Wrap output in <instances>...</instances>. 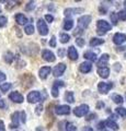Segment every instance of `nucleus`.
Masks as SVG:
<instances>
[{
  "mask_svg": "<svg viewBox=\"0 0 126 131\" xmlns=\"http://www.w3.org/2000/svg\"><path fill=\"white\" fill-rule=\"evenodd\" d=\"M90 22H91V16L90 15H82L78 20V27L77 28H78L79 31L83 32L84 28H87L88 25L90 24Z\"/></svg>",
  "mask_w": 126,
  "mask_h": 131,
  "instance_id": "f257e3e1",
  "label": "nucleus"
},
{
  "mask_svg": "<svg viewBox=\"0 0 126 131\" xmlns=\"http://www.w3.org/2000/svg\"><path fill=\"white\" fill-rule=\"evenodd\" d=\"M88 113H89V106L87 104H82L74 109V114L77 117H83L84 115H87Z\"/></svg>",
  "mask_w": 126,
  "mask_h": 131,
  "instance_id": "f03ea898",
  "label": "nucleus"
},
{
  "mask_svg": "<svg viewBox=\"0 0 126 131\" xmlns=\"http://www.w3.org/2000/svg\"><path fill=\"white\" fill-rule=\"evenodd\" d=\"M37 30L40 32V34L42 36H45L48 34V27H47V24L44 20L40 19L37 21Z\"/></svg>",
  "mask_w": 126,
  "mask_h": 131,
  "instance_id": "7ed1b4c3",
  "label": "nucleus"
},
{
  "mask_svg": "<svg viewBox=\"0 0 126 131\" xmlns=\"http://www.w3.org/2000/svg\"><path fill=\"white\" fill-rule=\"evenodd\" d=\"M112 88H113V84L111 82H109V83H106V82H100L98 84V90H99V92L101 94H106Z\"/></svg>",
  "mask_w": 126,
  "mask_h": 131,
  "instance_id": "20e7f679",
  "label": "nucleus"
},
{
  "mask_svg": "<svg viewBox=\"0 0 126 131\" xmlns=\"http://www.w3.org/2000/svg\"><path fill=\"white\" fill-rule=\"evenodd\" d=\"M41 100H42V96H41V93L37 91H32L29 93V95H27V101L32 104L37 103Z\"/></svg>",
  "mask_w": 126,
  "mask_h": 131,
  "instance_id": "39448f33",
  "label": "nucleus"
},
{
  "mask_svg": "<svg viewBox=\"0 0 126 131\" xmlns=\"http://www.w3.org/2000/svg\"><path fill=\"white\" fill-rule=\"evenodd\" d=\"M96 27H98V31H101L103 33H106L108 31L111 30V25L104 20H99L96 22Z\"/></svg>",
  "mask_w": 126,
  "mask_h": 131,
  "instance_id": "423d86ee",
  "label": "nucleus"
},
{
  "mask_svg": "<svg viewBox=\"0 0 126 131\" xmlns=\"http://www.w3.org/2000/svg\"><path fill=\"white\" fill-rule=\"evenodd\" d=\"M42 57H43L44 60L47 61V62H54L55 59H56L54 52H52L51 50H47V49H44L42 51Z\"/></svg>",
  "mask_w": 126,
  "mask_h": 131,
  "instance_id": "0eeeda50",
  "label": "nucleus"
},
{
  "mask_svg": "<svg viewBox=\"0 0 126 131\" xmlns=\"http://www.w3.org/2000/svg\"><path fill=\"white\" fill-rule=\"evenodd\" d=\"M64 86V82L63 81H55L53 84V89H52V95L54 97H57L59 95V88Z\"/></svg>",
  "mask_w": 126,
  "mask_h": 131,
  "instance_id": "6e6552de",
  "label": "nucleus"
},
{
  "mask_svg": "<svg viewBox=\"0 0 126 131\" xmlns=\"http://www.w3.org/2000/svg\"><path fill=\"white\" fill-rule=\"evenodd\" d=\"M55 113L56 115H68L70 113V107L67 105H59L55 107Z\"/></svg>",
  "mask_w": 126,
  "mask_h": 131,
  "instance_id": "1a4fd4ad",
  "label": "nucleus"
},
{
  "mask_svg": "<svg viewBox=\"0 0 126 131\" xmlns=\"http://www.w3.org/2000/svg\"><path fill=\"white\" fill-rule=\"evenodd\" d=\"M9 98L12 101V102H14V103H22V102L24 101V97L22 94H20L19 92H12L10 93V95H9Z\"/></svg>",
  "mask_w": 126,
  "mask_h": 131,
  "instance_id": "9d476101",
  "label": "nucleus"
},
{
  "mask_svg": "<svg viewBox=\"0 0 126 131\" xmlns=\"http://www.w3.org/2000/svg\"><path fill=\"white\" fill-rule=\"evenodd\" d=\"M65 70H66V66L64 63H58L56 67L54 68V70H53V73H54L55 77H62L64 74Z\"/></svg>",
  "mask_w": 126,
  "mask_h": 131,
  "instance_id": "9b49d317",
  "label": "nucleus"
},
{
  "mask_svg": "<svg viewBox=\"0 0 126 131\" xmlns=\"http://www.w3.org/2000/svg\"><path fill=\"white\" fill-rule=\"evenodd\" d=\"M125 40H126V35L123 34V33H116V34L113 36V42H114L116 45L123 44Z\"/></svg>",
  "mask_w": 126,
  "mask_h": 131,
  "instance_id": "f8f14e48",
  "label": "nucleus"
},
{
  "mask_svg": "<svg viewBox=\"0 0 126 131\" xmlns=\"http://www.w3.org/2000/svg\"><path fill=\"white\" fill-rule=\"evenodd\" d=\"M51 71H52L51 67H42L40 69V71H38V75H40V78L42 80H45L46 78L48 77V74L51 73Z\"/></svg>",
  "mask_w": 126,
  "mask_h": 131,
  "instance_id": "ddd939ff",
  "label": "nucleus"
},
{
  "mask_svg": "<svg viewBox=\"0 0 126 131\" xmlns=\"http://www.w3.org/2000/svg\"><path fill=\"white\" fill-rule=\"evenodd\" d=\"M91 69H92V64H91V62H89V61H84V62H82L79 66V70L82 73L90 72Z\"/></svg>",
  "mask_w": 126,
  "mask_h": 131,
  "instance_id": "4468645a",
  "label": "nucleus"
},
{
  "mask_svg": "<svg viewBox=\"0 0 126 131\" xmlns=\"http://www.w3.org/2000/svg\"><path fill=\"white\" fill-rule=\"evenodd\" d=\"M98 74H99L101 78H103V79H106L110 74V69L108 67H99L98 68Z\"/></svg>",
  "mask_w": 126,
  "mask_h": 131,
  "instance_id": "2eb2a0df",
  "label": "nucleus"
},
{
  "mask_svg": "<svg viewBox=\"0 0 126 131\" xmlns=\"http://www.w3.org/2000/svg\"><path fill=\"white\" fill-rule=\"evenodd\" d=\"M20 113L19 112H15L14 114H12V116H11V120L13 124L10 125V128H18V126H19V122H20Z\"/></svg>",
  "mask_w": 126,
  "mask_h": 131,
  "instance_id": "dca6fc26",
  "label": "nucleus"
},
{
  "mask_svg": "<svg viewBox=\"0 0 126 131\" xmlns=\"http://www.w3.org/2000/svg\"><path fill=\"white\" fill-rule=\"evenodd\" d=\"M68 57L70 60H77L78 59V51L76 50L75 46H70L68 48Z\"/></svg>",
  "mask_w": 126,
  "mask_h": 131,
  "instance_id": "f3484780",
  "label": "nucleus"
},
{
  "mask_svg": "<svg viewBox=\"0 0 126 131\" xmlns=\"http://www.w3.org/2000/svg\"><path fill=\"white\" fill-rule=\"evenodd\" d=\"M15 21H17V23L20 24V25H24V24H26V22H27V18L25 15H23L22 13H18L15 15Z\"/></svg>",
  "mask_w": 126,
  "mask_h": 131,
  "instance_id": "a211bd4d",
  "label": "nucleus"
},
{
  "mask_svg": "<svg viewBox=\"0 0 126 131\" xmlns=\"http://www.w3.org/2000/svg\"><path fill=\"white\" fill-rule=\"evenodd\" d=\"M81 12H83V9H81V8H78V9H66V10H65V15L69 16L71 14L81 13Z\"/></svg>",
  "mask_w": 126,
  "mask_h": 131,
  "instance_id": "6ab92c4d",
  "label": "nucleus"
},
{
  "mask_svg": "<svg viewBox=\"0 0 126 131\" xmlns=\"http://www.w3.org/2000/svg\"><path fill=\"white\" fill-rule=\"evenodd\" d=\"M109 59H110V56L108 54H103L102 56H101L100 60L98 61V66H100V67H104V64L108 62Z\"/></svg>",
  "mask_w": 126,
  "mask_h": 131,
  "instance_id": "aec40b11",
  "label": "nucleus"
},
{
  "mask_svg": "<svg viewBox=\"0 0 126 131\" xmlns=\"http://www.w3.org/2000/svg\"><path fill=\"white\" fill-rule=\"evenodd\" d=\"M72 26H74V21L71 19H66L64 21V30L65 31H69L71 30Z\"/></svg>",
  "mask_w": 126,
  "mask_h": 131,
  "instance_id": "412c9836",
  "label": "nucleus"
},
{
  "mask_svg": "<svg viewBox=\"0 0 126 131\" xmlns=\"http://www.w3.org/2000/svg\"><path fill=\"white\" fill-rule=\"evenodd\" d=\"M105 122V126L106 127H109L110 129H112V130H114V131H116V130H119V126H117V124L115 121H112V120H106V121H104Z\"/></svg>",
  "mask_w": 126,
  "mask_h": 131,
  "instance_id": "4be33fe9",
  "label": "nucleus"
},
{
  "mask_svg": "<svg viewBox=\"0 0 126 131\" xmlns=\"http://www.w3.org/2000/svg\"><path fill=\"white\" fill-rule=\"evenodd\" d=\"M83 56H84V58L90 60V61H96V55L93 54L92 51H86Z\"/></svg>",
  "mask_w": 126,
  "mask_h": 131,
  "instance_id": "5701e85b",
  "label": "nucleus"
},
{
  "mask_svg": "<svg viewBox=\"0 0 126 131\" xmlns=\"http://www.w3.org/2000/svg\"><path fill=\"white\" fill-rule=\"evenodd\" d=\"M104 43V39H100V38H92L90 40V46L91 47H95V46H99V45L103 44Z\"/></svg>",
  "mask_w": 126,
  "mask_h": 131,
  "instance_id": "b1692460",
  "label": "nucleus"
},
{
  "mask_svg": "<svg viewBox=\"0 0 126 131\" xmlns=\"http://www.w3.org/2000/svg\"><path fill=\"white\" fill-rule=\"evenodd\" d=\"M112 100L116 104H122V103H123V101H124L123 96H121L120 94H113V95H112Z\"/></svg>",
  "mask_w": 126,
  "mask_h": 131,
  "instance_id": "393cba45",
  "label": "nucleus"
},
{
  "mask_svg": "<svg viewBox=\"0 0 126 131\" xmlns=\"http://www.w3.org/2000/svg\"><path fill=\"white\" fill-rule=\"evenodd\" d=\"M59 39H60V42H62L63 44H66V43H68L69 40H70V35L67 34V33H63V34H60Z\"/></svg>",
  "mask_w": 126,
  "mask_h": 131,
  "instance_id": "a878e982",
  "label": "nucleus"
},
{
  "mask_svg": "<svg viewBox=\"0 0 126 131\" xmlns=\"http://www.w3.org/2000/svg\"><path fill=\"white\" fill-rule=\"evenodd\" d=\"M65 98L68 103H74L75 102V97H74V93L72 92H66L65 94Z\"/></svg>",
  "mask_w": 126,
  "mask_h": 131,
  "instance_id": "bb28decb",
  "label": "nucleus"
},
{
  "mask_svg": "<svg viewBox=\"0 0 126 131\" xmlns=\"http://www.w3.org/2000/svg\"><path fill=\"white\" fill-rule=\"evenodd\" d=\"M10 89H11V83H1L0 84V90H1L3 93L8 92Z\"/></svg>",
  "mask_w": 126,
  "mask_h": 131,
  "instance_id": "cd10ccee",
  "label": "nucleus"
},
{
  "mask_svg": "<svg viewBox=\"0 0 126 131\" xmlns=\"http://www.w3.org/2000/svg\"><path fill=\"white\" fill-rule=\"evenodd\" d=\"M24 32H25V34H27V35H32L34 33V26L32 25V24H29V25H26L25 28H24Z\"/></svg>",
  "mask_w": 126,
  "mask_h": 131,
  "instance_id": "c85d7f7f",
  "label": "nucleus"
},
{
  "mask_svg": "<svg viewBox=\"0 0 126 131\" xmlns=\"http://www.w3.org/2000/svg\"><path fill=\"white\" fill-rule=\"evenodd\" d=\"M13 58H14V57H13V54H12V52H10V51H8L7 54L5 55V60L7 61L8 63H11L12 61H13Z\"/></svg>",
  "mask_w": 126,
  "mask_h": 131,
  "instance_id": "c756f323",
  "label": "nucleus"
},
{
  "mask_svg": "<svg viewBox=\"0 0 126 131\" xmlns=\"http://www.w3.org/2000/svg\"><path fill=\"white\" fill-rule=\"evenodd\" d=\"M110 19H111V22L114 24V25H116L117 22H119V18H117V14L115 12H112L111 15H110Z\"/></svg>",
  "mask_w": 126,
  "mask_h": 131,
  "instance_id": "7c9ffc66",
  "label": "nucleus"
},
{
  "mask_svg": "<svg viewBox=\"0 0 126 131\" xmlns=\"http://www.w3.org/2000/svg\"><path fill=\"white\" fill-rule=\"evenodd\" d=\"M66 131H77V128L75 127L74 124H71V122H66Z\"/></svg>",
  "mask_w": 126,
  "mask_h": 131,
  "instance_id": "2f4dec72",
  "label": "nucleus"
},
{
  "mask_svg": "<svg viewBox=\"0 0 126 131\" xmlns=\"http://www.w3.org/2000/svg\"><path fill=\"white\" fill-rule=\"evenodd\" d=\"M116 113L120 115V116H122V117H126V109L124 108V107H117L116 109Z\"/></svg>",
  "mask_w": 126,
  "mask_h": 131,
  "instance_id": "473e14b6",
  "label": "nucleus"
},
{
  "mask_svg": "<svg viewBox=\"0 0 126 131\" xmlns=\"http://www.w3.org/2000/svg\"><path fill=\"white\" fill-rule=\"evenodd\" d=\"M117 14V18L120 20H126V10H121Z\"/></svg>",
  "mask_w": 126,
  "mask_h": 131,
  "instance_id": "72a5a7b5",
  "label": "nucleus"
},
{
  "mask_svg": "<svg viewBox=\"0 0 126 131\" xmlns=\"http://www.w3.org/2000/svg\"><path fill=\"white\" fill-rule=\"evenodd\" d=\"M76 44L78 45L79 47H83V46H84V44H86V40H84L83 38L79 37V38H77V39H76Z\"/></svg>",
  "mask_w": 126,
  "mask_h": 131,
  "instance_id": "f704fd0d",
  "label": "nucleus"
},
{
  "mask_svg": "<svg viewBox=\"0 0 126 131\" xmlns=\"http://www.w3.org/2000/svg\"><path fill=\"white\" fill-rule=\"evenodd\" d=\"M34 8H35V2H34V1H30V2L26 5L25 9H26L27 11H31V10H33Z\"/></svg>",
  "mask_w": 126,
  "mask_h": 131,
  "instance_id": "c9c22d12",
  "label": "nucleus"
},
{
  "mask_svg": "<svg viewBox=\"0 0 126 131\" xmlns=\"http://www.w3.org/2000/svg\"><path fill=\"white\" fill-rule=\"evenodd\" d=\"M7 24V18L6 16H0V27L6 26Z\"/></svg>",
  "mask_w": 126,
  "mask_h": 131,
  "instance_id": "e433bc0d",
  "label": "nucleus"
},
{
  "mask_svg": "<svg viewBox=\"0 0 126 131\" xmlns=\"http://www.w3.org/2000/svg\"><path fill=\"white\" fill-rule=\"evenodd\" d=\"M50 46L51 47H56V37L55 36H52L51 42H50Z\"/></svg>",
  "mask_w": 126,
  "mask_h": 131,
  "instance_id": "4c0bfd02",
  "label": "nucleus"
},
{
  "mask_svg": "<svg viewBox=\"0 0 126 131\" xmlns=\"http://www.w3.org/2000/svg\"><path fill=\"white\" fill-rule=\"evenodd\" d=\"M20 117H21V122H25L26 121V115H25V113L24 112H21L20 113Z\"/></svg>",
  "mask_w": 126,
  "mask_h": 131,
  "instance_id": "58836bf2",
  "label": "nucleus"
},
{
  "mask_svg": "<svg viewBox=\"0 0 126 131\" xmlns=\"http://www.w3.org/2000/svg\"><path fill=\"white\" fill-rule=\"evenodd\" d=\"M45 20H46V21L47 22H53V21H54V16H53L52 14H46L45 15Z\"/></svg>",
  "mask_w": 126,
  "mask_h": 131,
  "instance_id": "ea45409f",
  "label": "nucleus"
},
{
  "mask_svg": "<svg viewBox=\"0 0 126 131\" xmlns=\"http://www.w3.org/2000/svg\"><path fill=\"white\" fill-rule=\"evenodd\" d=\"M96 127H98V129H99V130H103L105 128V122L104 121H100Z\"/></svg>",
  "mask_w": 126,
  "mask_h": 131,
  "instance_id": "a19ab883",
  "label": "nucleus"
},
{
  "mask_svg": "<svg viewBox=\"0 0 126 131\" xmlns=\"http://www.w3.org/2000/svg\"><path fill=\"white\" fill-rule=\"evenodd\" d=\"M42 110H43V106L42 105H38L37 107H36V114L40 115L41 113H42Z\"/></svg>",
  "mask_w": 126,
  "mask_h": 131,
  "instance_id": "79ce46f5",
  "label": "nucleus"
},
{
  "mask_svg": "<svg viewBox=\"0 0 126 131\" xmlns=\"http://www.w3.org/2000/svg\"><path fill=\"white\" fill-rule=\"evenodd\" d=\"M5 80H6V74L0 71V83H2V81H5Z\"/></svg>",
  "mask_w": 126,
  "mask_h": 131,
  "instance_id": "37998d69",
  "label": "nucleus"
},
{
  "mask_svg": "<svg viewBox=\"0 0 126 131\" xmlns=\"http://www.w3.org/2000/svg\"><path fill=\"white\" fill-rule=\"evenodd\" d=\"M0 108H1V109L6 108V103H5V101H3V100H0Z\"/></svg>",
  "mask_w": 126,
  "mask_h": 131,
  "instance_id": "c03bdc74",
  "label": "nucleus"
},
{
  "mask_svg": "<svg viewBox=\"0 0 126 131\" xmlns=\"http://www.w3.org/2000/svg\"><path fill=\"white\" fill-rule=\"evenodd\" d=\"M0 131H6L5 125H3V121L2 120H0Z\"/></svg>",
  "mask_w": 126,
  "mask_h": 131,
  "instance_id": "a18cd8bd",
  "label": "nucleus"
},
{
  "mask_svg": "<svg viewBox=\"0 0 126 131\" xmlns=\"http://www.w3.org/2000/svg\"><path fill=\"white\" fill-rule=\"evenodd\" d=\"M103 106H104V103H103V102H101V101L98 102V104H96V108H101V107H103Z\"/></svg>",
  "mask_w": 126,
  "mask_h": 131,
  "instance_id": "49530a36",
  "label": "nucleus"
},
{
  "mask_svg": "<svg viewBox=\"0 0 126 131\" xmlns=\"http://www.w3.org/2000/svg\"><path fill=\"white\" fill-rule=\"evenodd\" d=\"M125 49H126V47H125V46H119V47L116 48V50H117V51H124Z\"/></svg>",
  "mask_w": 126,
  "mask_h": 131,
  "instance_id": "de8ad7c7",
  "label": "nucleus"
},
{
  "mask_svg": "<svg viewBox=\"0 0 126 131\" xmlns=\"http://www.w3.org/2000/svg\"><path fill=\"white\" fill-rule=\"evenodd\" d=\"M95 117H96V115L95 114H92V115H90V116L87 118V120H92V119H94Z\"/></svg>",
  "mask_w": 126,
  "mask_h": 131,
  "instance_id": "09e8293b",
  "label": "nucleus"
},
{
  "mask_svg": "<svg viewBox=\"0 0 126 131\" xmlns=\"http://www.w3.org/2000/svg\"><path fill=\"white\" fill-rule=\"evenodd\" d=\"M114 68H115V70H116V71H119V70H121V68H122V67H121V64H120V63H115V64H114Z\"/></svg>",
  "mask_w": 126,
  "mask_h": 131,
  "instance_id": "8fccbe9b",
  "label": "nucleus"
},
{
  "mask_svg": "<svg viewBox=\"0 0 126 131\" xmlns=\"http://www.w3.org/2000/svg\"><path fill=\"white\" fill-rule=\"evenodd\" d=\"M82 131H94V130H93L91 127H84V128L82 129Z\"/></svg>",
  "mask_w": 126,
  "mask_h": 131,
  "instance_id": "3c124183",
  "label": "nucleus"
},
{
  "mask_svg": "<svg viewBox=\"0 0 126 131\" xmlns=\"http://www.w3.org/2000/svg\"><path fill=\"white\" fill-rule=\"evenodd\" d=\"M36 131H44V130H43V128H41V127H38V128L36 129Z\"/></svg>",
  "mask_w": 126,
  "mask_h": 131,
  "instance_id": "603ef678",
  "label": "nucleus"
},
{
  "mask_svg": "<svg viewBox=\"0 0 126 131\" xmlns=\"http://www.w3.org/2000/svg\"><path fill=\"white\" fill-rule=\"evenodd\" d=\"M124 6H125V8H126V0H125V1H124Z\"/></svg>",
  "mask_w": 126,
  "mask_h": 131,
  "instance_id": "864d4df0",
  "label": "nucleus"
},
{
  "mask_svg": "<svg viewBox=\"0 0 126 131\" xmlns=\"http://www.w3.org/2000/svg\"><path fill=\"white\" fill-rule=\"evenodd\" d=\"M125 58H126V55H125Z\"/></svg>",
  "mask_w": 126,
  "mask_h": 131,
  "instance_id": "5fc2aeb1",
  "label": "nucleus"
}]
</instances>
